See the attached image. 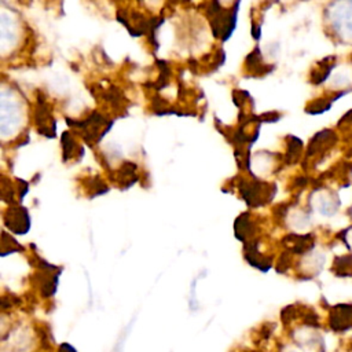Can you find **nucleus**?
<instances>
[{
  "instance_id": "nucleus-1",
  "label": "nucleus",
  "mask_w": 352,
  "mask_h": 352,
  "mask_svg": "<svg viewBox=\"0 0 352 352\" xmlns=\"http://www.w3.org/2000/svg\"><path fill=\"white\" fill-rule=\"evenodd\" d=\"M242 199L250 206V208H258L263 205H267L272 201V198L276 194V184L267 183L256 176H252L250 180L242 177L238 179L236 184Z\"/></svg>"
},
{
  "instance_id": "nucleus-2",
  "label": "nucleus",
  "mask_w": 352,
  "mask_h": 352,
  "mask_svg": "<svg viewBox=\"0 0 352 352\" xmlns=\"http://www.w3.org/2000/svg\"><path fill=\"white\" fill-rule=\"evenodd\" d=\"M208 8L205 10L206 16L210 21V28L213 32V36L226 41L234 32L235 23H236V8L239 3L235 4V7L231 10L223 8V6L217 1L206 3Z\"/></svg>"
},
{
  "instance_id": "nucleus-3",
  "label": "nucleus",
  "mask_w": 352,
  "mask_h": 352,
  "mask_svg": "<svg viewBox=\"0 0 352 352\" xmlns=\"http://www.w3.org/2000/svg\"><path fill=\"white\" fill-rule=\"evenodd\" d=\"M66 122L70 126L77 128L80 131L78 133L81 135L82 140L89 146H94L95 143H99L100 139L107 133V131L113 125V121L104 118V116L98 113V111H92L82 121H74V120L66 118Z\"/></svg>"
},
{
  "instance_id": "nucleus-4",
  "label": "nucleus",
  "mask_w": 352,
  "mask_h": 352,
  "mask_svg": "<svg viewBox=\"0 0 352 352\" xmlns=\"http://www.w3.org/2000/svg\"><path fill=\"white\" fill-rule=\"evenodd\" d=\"M338 136L333 129H322L316 132L308 143L305 158H304V168L307 165L315 166L320 161H323L324 155L337 144Z\"/></svg>"
},
{
  "instance_id": "nucleus-5",
  "label": "nucleus",
  "mask_w": 352,
  "mask_h": 352,
  "mask_svg": "<svg viewBox=\"0 0 352 352\" xmlns=\"http://www.w3.org/2000/svg\"><path fill=\"white\" fill-rule=\"evenodd\" d=\"M34 125L40 135H44L48 139L55 138L56 122L52 117L51 107L47 103L45 96H43L40 92H37L36 106H34Z\"/></svg>"
},
{
  "instance_id": "nucleus-6",
  "label": "nucleus",
  "mask_w": 352,
  "mask_h": 352,
  "mask_svg": "<svg viewBox=\"0 0 352 352\" xmlns=\"http://www.w3.org/2000/svg\"><path fill=\"white\" fill-rule=\"evenodd\" d=\"M4 224L11 232L26 234L30 228V217L23 206H10L3 216Z\"/></svg>"
},
{
  "instance_id": "nucleus-7",
  "label": "nucleus",
  "mask_w": 352,
  "mask_h": 352,
  "mask_svg": "<svg viewBox=\"0 0 352 352\" xmlns=\"http://www.w3.org/2000/svg\"><path fill=\"white\" fill-rule=\"evenodd\" d=\"M329 324L336 331L352 327V304H337L330 309Z\"/></svg>"
},
{
  "instance_id": "nucleus-8",
  "label": "nucleus",
  "mask_w": 352,
  "mask_h": 352,
  "mask_svg": "<svg viewBox=\"0 0 352 352\" xmlns=\"http://www.w3.org/2000/svg\"><path fill=\"white\" fill-rule=\"evenodd\" d=\"M243 256L245 260L257 270L267 272L272 267V258L260 254L258 252V239H252L243 243Z\"/></svg>"
},
{
  "instance_id": "nucleus-9",
  "label": "nucleus",
  "mask_w": 352,
  "mask_h": 352,
  "mask_svg": "<svg viewBox=\"0 0 352 352\" xmlns=\"http://www.w3.org/2000/svg\"><path fill=\"white\" fill-rule=\"evenodd\" d=\"M282 243L287 249V252L294 254H304L314 248L315 239L311 234H287L282 239Z\"/></svg>"
},
{
  "instance_id": "nucleus-10",
  "label": "nucleus",
  "mask_w": 352,
  "mask_h": 352,
  "mask_svg": "<svg viewBox=\"0 0 352 352\" xmlns=\"http://www.w3.org/2000/svg\"><path fill=\"white\" fill-rule=\"evenodd\" d=\"M245 70L254 76V77H261L274 70L272 65H265L263 60V54L258 47H256L253 51L249 52V55L245 59Z\"/></svg>"
},
{
  "instance_id": "nucleus-11",
  "label": "nucleus",
  "mask_w": 352,
  "mask_h": 352,
  "mask_svg": "<svg viewBox=\"0 0 352 352\" xmlns=\"http://www.w3.org/2000/svg\"><path fill=\"white\" fill-rule=\"evenodd\" d=\"M138 165L131 161H125L116 172L111 173V179L122 188H128L133 186L138 182V175H136Z\"/></svg>"
},
{
  "instance_id": "nucleus-12",
  "label": "nucleus",
  "mask_w": 352,
  "mask_h": 352,
  "mask_svg": "<svg viewBox=\"0 0 352 352\" xmlns=\"http://www.w3.org/2000/svg\"><path fill=\"white\" fill-rule=\"evenodd\" d=\"M234 230H235V236L242 241V243L254 239V234H256V224L254 221H252L250 213L245 212L242 214L238 216V219L235 220L234 224Z\"/></svg>"
},
{
  "instance_id": "nucleus-13",
  "label": "nucleus",
  "mask_w": 352,
  "mask_h": 352,
  "mask_svg": "<svg viewBox=\"0 0 352 352\" xmlns=\"http://www.w3.org/2000/svg\"><path fill=\"white\" fill-rule=\"evenodd\" d=\"M336 62H337V58L334 55H329V56L320 59L319 62H316V65L311 69V73H309L311 82L315 85H319L323 81H326L329 74L334 69Z\"/></svg>"
},
{
  "instance_id": "nucleus-14",
  "label": "nucleus",
  "mask_w": 352,
  "mask_h": 352,
  "mask_svg": "<svg viewBox=\"0 0 352 352\" xmlns=\"http://www.w3.org/2000/svg\"><path fill=\"white\" fill-rule=\"evenodd\" d=\"M346 92L340 91V92H331L330 95H324L322 98H316L311 100L305 106V113L308 114H322L324 111H329L336 100H338L341 96H344Z\"/></svg>"
},
{
  "instance_id": "nucleus-15",
  "label": "nucleus",
  "mask_w": 352,
  "mask_h": 352,
  "mask_svg": "<svg viewBox=\"0 0 352 352\" xmlns=\"http://www.w3.org/2000/svg\"><path fill=\"white\" fill-rule=\"evenodd\" d=\"M302 154V142L301 139L287 135L286 136V154H285V162L287 165L296 164Z\"/></svg>"
},
{
  "instance_id": "nucleus-16",
  "label": "nucleus",
  "mask_w": 352,
  "mask_h": 352,
  "mask_svg": "<svg viewBox=\"0 0 352 352\" xmlns=\"http://www.w3.org/2000/svg\"><path fill=\"white\" fill-rule=\"evenodd\" d=\"M77 151L82 153V148L77 144L74 136L72 132H63L62 135V154H63V161H70L77 157Z\"/></svg>"
},
{
  "instance_id": "nucleus-17",
  "label": "nucleus",
  "mask_w": 352,
  "mask_h": 352,
  "mask_svg": "<svg viewBox=\"0 0 352 352\" xmlns=\"http://www.w3.org/2000/svg\"><path fill=\"white\" fill-rule=\"evenodd\" d=\"M331 270L337 276H352V254L337 256Z\"/></svg>"
},
{
  "instance_id": "nucleus-18",
  "label": "nucleus",
  "mask_w": 352,
  "mask_h": 352,
  "mask_svg": "<svg viewBox=\"0 0 352 352\" xmlns=\"http://www.w3.org/2000/svg\"><path fill=\"white\" fill-rule=\"evenodd\" d=\"M85 187H87V192H88L89 197L102 195V194L109 191L107 184L99 176H96V175L85 180Z\"/></svg>"
},
{
  "instance_id": "nucleus-19",
  "label": "nucleus",
  "mask_w": 352,
  "mask_h": 352,
  "mask_svg": "<svg viewBox=\"0 0 352 352\" xmlns=\"http://www.w3.org/2000/svg\"><path fill=\"white\" fill-rule=\"evenodd\" d=\"M1 195H3V201L14 204L16 201L15 195H18V187L14 186V183L11 180H8L6 176H1ZM19 199V195H18Z\"/></svg>"
},
{
  "instance_id": "nucleus-20",
  "label": "nucleus",
  "mask_w": 352,
  "mask_h": 352,
  "mask_svg": "<svg viewBox=\"0 0 352 352\" xmlns=\"http://www.w3.org/2000/svg\"><path fill=\"white\" fill-rule=\"evenodd\" d=\"M3 241H1V256H7L12 252H22L23 246H21L11 235H8L6 231H3Z\"/></svg>"
},
{
  "instance_id": "nucleus-21",
  "label": "nucleus",
  "mask_w": 352,
  "mask_h": 352,
  "mask_svg": "<svg viewBox=\"0 0 352 352\" xmlns=\"http://www.w3.org/2000/svg\"><path fill=\"white\" fill-rule=\"evenodd\" d=\"M290 254L292 253L287 252V250L280 254V257H279V260L276 263V271L278 272H286L289 270V267L292 264V256Z\"/></svg>"
},
{
  "instance_id": "nucleus-22",
  "label": "nucleus",
  "mask_w": 352,
  "mask_h": 352,
  "mask_svg": "<svg viewBox=\"0 0 352 352\" xmlns=\"http://www.w3.org/2000/svg\"><path fill=\"white\" fill-rule=\"evenodd\" d=\"M349 126H352V109L346 114H344L337 124V128L342 131H346Z\"/></svg>"
},
{
  "instance_id": "nucleus-23",
  "label": "nucleus",
  "mask_w": 352,
  "mask_h": 352,
  "mask_svg": "<svg viewBox=\"0 0 352 352\" xmlns=\"http://www.w3.org/2000/svg\"><path fill=\"white\" fill-rule=\"evenodd\" d=\"M280 117H282V114L278 111H267V113L258 116L260 122H276Z\"/></svg>"
},
{
  "instance_id": "nucleus-24",
  "label": "nucleus",
  "mask_w": 352,
  "mask_h": 352,
  "mask_svg": "<svg viewBox=\"0 0 352 352\" xmlns=\"http://www.w3.org/2000/svg\"><path fill=\"white\" fill-rule=\"evenodd\" d=\"M56 352H78V351H77L72 344H69V342H62V344L58 346Z\"/></svg>"
}]
</instances>
